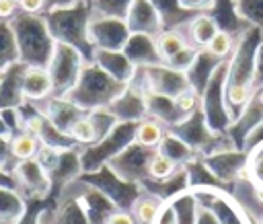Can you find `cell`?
<instances>
[{
	"label": "cell",
	"mask_w": 263,
	"mask_h": 224,
	"mask_svg": "<svg viewBox=\"0 0 263 224\" xmlns=\"http://www.w3.org/2000/svg\"><path fill=\"white\" fill-rule=\"evenodd\" d=\"M220 31L218 23L212 18V14H195L189 21V35L193 45H201L205 47L210 43V39Z\"/></svg>",
	"instance_id": "4fadbf2b"
},
{
	"label": "cell",
	"mask_w": 263,
	"mask_h": 224,
	"mask_svg": "<svg viewBox=\"0 0 263 224\" xmlns=\"http://www.w3.org/2000/svg\"><path fill=\"white\" fill-rule=\"evenodd\" d=\"M51 224H90L80 199H66L51 216Z\"/></svg>",
	"instance_id": "9a60e30c"
},
{
	"label": "cell",
	"mask_w": 263,
	"mask_h": 224,
	"mask_svg": "<svg viewBox=\"0 0 263 224\" xmlns=\"http://www.w3.org/2000/svg\"><path fill=\"white\" fill-rule=\"evenodd\" d=\"M27 68V64L14 62L0 74V109H16L25 103L23 76Z\"/></svg>",
	"instance_id": "ba28073f"
},
{
	"label": "cell",
	"mask_w": 263,
	"mask_h": 224,
	"mask_svg": "<svg viewBox=\"0 0 263 224\" xmlns=\"http://www.w3.org/2000/svg\"><path fill=\"white\" fill-rule=\"evenodd\" d=\"M232 2H234V10L242 18L263 27V0H232Z\"/></svg>",
	"instance_id": "603a6c76"
},
{
	"label": "cell",
	"mask_w": 263,
	"mask_h": 224,
	"mask_svg": "<svg viewBox=\"0 0 263 224\" xmlns=\"http://www.w3.org/2000/svg\"><path fill=\"white\" fill-rule=\"evenodd\" d=\"M78 0H45V12L49 10H55V8H66V6H72L76 4ZM43 12V14H45Z\"/></svg>",
	"instance_id": "e575fe53"
},
{
	"label": "cell",
	"mask_w": 263,
	"mask_h": 224,
	"mask_svg": "<svg viewBox=\"0 0 263 224\" xmlns=\"http://www.w3.org/2000/svg\"><path fill=\"white\" fill-rule=\"evenodd\" d=\"M18 2L16 0H0V21L10 23L18 14Z\"/></svg>",
	"instance_id": "f1b7e54d"
},
{
	"label": "cell",
	"mask_w": 263,
	"mask_h": 224,
	"mask_svg": "<svg viewBox=\"0 0 263 224\" xmlns=\"http://www.w3.org/2000/svg\"><path fill=\"white\" fill-rule=\"evenodd\" d=\"M175 107L179 113H189L195 107V95L193 92H179L175 97Z\"/></svg>",
	"instance_id": "f546056e"
},
{
	"label": "cell",
	"mask_w": 263,
	"mask_h": 224,
	"mask_svg": "<svg viewBox=\"0 0 263 224\" xmlns=\"http://www.w3.org/2000/svg\"><path fill=\"white\" fill-rule=\"evenodd\" d=\"M90 16H92V8L84 0H78L72 6L55 8V10H49L43 14L53 41L66 43V45H72L74 49H78L86 64L92 62V58H95V47L88 39Z\"/></svg>",
	"instance_id": "6da1fadb"
},
{
	"label": "cell",
	"mask_w": 263,
	"mask_h": 224,
	"mask_svg": "<svg viewBox=\"0 0 263 224\" xmlns=\"http://www.w3.org/2000/svg\"><path fill=\"white\" fill-rule=\"evenodd\" d=\"M255 177L259 179V183H263V158H259V162L255 164Z\"/></svg>",
	"instance_id": "d590c367"
},
{
	"label": "cell",
	"mask_w": 263,
	"mask_h": 224,
	"mask_svg": "<svg viewBox=\"0 0 263 224\" xmlns=\"http://www.w3.org/2000/svg\"><path fill=\"white\" fill-rule=\"evenodd\" d=\"M105 224H136V220L132 218V214H127L125 210H115Z\"/></svg>",
	"instance_id": "1f68e13d"
},
{
	"label": "cell",
	"mask_w": 263,
	"mask_h": 224,
	"mask_svg": "<svg viewBox=\"0 0 263 224\" xmlns=\"http://www.w3.org/2000/svg\"><path fill=\"white\" fill-rule=\"evenodd\" d=\"M160 199L156 197H142L134 203V214L140 224H154L158 212H160Z\"/></svg>",
	"instance_id": "7402d4cb"
},
{
	"label": "cell",
	"mask_w": 263,
	"mask_h": 224,
	"mask_svg": "<svg viewBox=\"0 0 263 224\" xmlns=\"http://www.w3.org/2000/svg\"><path fill=\"white\" fill-rule=\"evenodd\" d=\"M216 0H179V6L187 12H201V10H212Z\"/></svg>",
	"instance_id": "4316f807"
},
{
	"label": "cell",
	"mask_w": 263,
	"mask_h": 224,
	"mask_svg": "<svg viewBox=\"0 0 263 224\" xmlns=\"http://www.w3.org/2000/svg\"><path fill=\"white\" fill-rule=\"evenodd\" d=\"M14 62H18V49H16L14 33L10 29V23L0 21V74Z\"/></svg>",
	"instance_id": "2e32d148"
},
{
	"label": "cell",
	"mask_w": 263,
	"mask_h": 224,
	"mask_svg": "<svg viewBox=\"0 0 263 224\" xmlns=\"http://www.w3.org/2000/svg\"><path fill=\"white\" fill-rule=\"evenodd\" d=\"M14 166H16V160L10 154V138L8 136H0V169L12 173Z\"/></svg>",
	"instance_id": "484cf974"
},
{
	"label": "cell",
	"mask_w": 263,
	"mask_h": 224,
	"mask_svg": "<svg viewBox=\"0 0 263 224\" xmlns=\"http://www.w3.org/2000/svg\"><path fill=\"white\" fill-rule=\"evenodd\" d=\"M84 64L86 62L78 49H74L72 45H66V43H55L51 60L47 64V72H49L51 84H53L51 97H66L74 88Z\"/></svg>",
	"instance_id": "277c9868"
},
{
	"label": "cell",
	"mask_w": 263,
	"mask_h": 224,
	"mask_svg": "<svg viewBox=\"0 0 263 224\" xmlns=\"http://www.w3.org/2000/svg\"><path fill=\"white\" fill-rule=\"evenodd\" d=\"M119 80L109 76L101 66L95 62H88L82 66V72L74 84V88L66 95L74 105H78L82 111L101 109L105 103H109L113 97H117Z\"/></svg>",
	"instance_id": "3957f363"
},
{
	"label": "cell",
	"mask_w": 263,
	"mask_h": 224,
	"mask_svg": "<svg viewBox=\"0 0 263 224\" xmlns=\"http://www.w3.org/2000/svg\"><path fill=\"white\" fill-rule=\"evenodd\" d=\"M0 187H8V189H16L18 191L14 175L8 173V171H4V169H0Z\"/></svg>",
	"instance_id": "836d02e7"
},
{
	"label": "cell",
	"mask_w": 263,
	"mask_h": 224,
	"mask_svg": "<svg viewBox=\"0 0 263 224\" xmlns=\"http://www.w3.org/2000/svg\"><path fill=\"white\" fill-rule=\"evenodd\" d=\"M70 138L76 142V144H84V146H92L97 144L101 138H99V132L95 127V121L90 119V115H82L80 119L74 121V125L70 127Z\"/></svg>",
	"instance_id": "e0dca14e"
},
{
	"label": "cell",
	"mask_w": 263,
	"mask_h": 224,
	"mask_svg": "<svg viewBox=\"0 0 263 224\" xmlns=\"http://www.w3.org/2000/svg\"><path fill=\"white\" fill-rule=\"evenodd\" d=\"M162 138H164L162 127H160L156 121H152V119H144L142 123H138V127H136V132H134L136 144H140V146H144V148H154V146H158V144L162 142Z\"/></svg>",
	"instance_id": "ac0fdd59"
},
{
	"label": "cell",
	"mask_w": 263,
	"mask_h": 224,
	"mask_svg": "<svg viewBox=\"0 0 263 224\" xmlns=\"http://www.w3.org/2000/svg\"><path fill=\"white\" fill-rule=\"evenodd\" d=\"M132 2L134 0H92L90 8H92V14L113 16V18H123L125 21Z\"/></svg>",
	"instance_id": "d6986e66"
},
{
	"label": "cell",
	"mask_w": 263,
	"mask_h": 224,
	"mask_svg": "<svg viewBox=\"0 0 263 224\" xmlns=\"http://www.w3.org/2000/svg\"><path fill=\"white\" fill-rule=\"evenodd\" d=\"M45 210L43 199H27V210L16 224H39V216Z\"/></svg>",
	"instance_id": "d4e9b609"
},
{
	"label": "cell",
	"mask_w": 263,
	"mask_h": 224,
	"mask_svg": "<svg viewBox=\"0 0 263 224\" xmlns=\"http://www.w3.org/2000/svg\"><path fill=\"white\" fill-rule=\"evenodd\" d=\"M12 175L16 179L18 193L25 199H43L51 191L49 175L45 173V169L35 158L16 162V166L12 169Z\"/></svg>",
	"instance_id": "8992f818"
},
{
	"label": "cell",
	"mask_w": 263,
	"mask_h": 224,
	"mask_svg": "<svg viewBox=\"0 0 263 224\" xmlns=\"http://www.w3.org/2000/svg\"><path fill=\"white\" fill-rule=\"evenodd\" d=\"M27 210V199L8 187H0V224H16Z\"/></svg>",
	"instance_id": "8fae6325"
},
{
	"label": "cell",
	"mask_w": 263,
	"mask_h": 224,
	"mask_svg": "<svg viewBox=\"0 0 263 224\" xmlns=\"http://www.w3.org/2000/svg\"><path fill=\"white\" fill-rule=\"evenodd\" d=\"M230 49H232V37H230L228 31H222V29H220V31L210 39V43L205 45V51H208L212 58H224V55L230 53Z\"/></svg>",
	"instance_id": "cb8c5ba5"
},
{
	"label": "cell",
	"mask_w": 263,
	"mask_h": 224,
	"mask_svg": "<svg viewBox=\"0 0 263 224\" xmlns=\"http://www.w3.org/2000/svg\"><path fill=\"white\" fill-rule=\"evenodd\" d=\"M249 99V86L247 84H230L228 88V101L232 105H242Z\"/></svg>",
	"instance_id": "83f0119b"
},
{
	"label": "cell",
	"mask_w": 263,
	"mask_h": 224,
	"mask_svg": "<svg viewBox=\"0 0 263 224\" xmlns=\"http://www.w3.org/2000/svg\"><path fill=\"white\" fill-rule=\"evenodd\" d=\"M18 10L25 14H43L45 0H18Z\"/></svg>",
	"instance_id": "4dcf8cb0"
},
{
	"label": "cell",
	"mask_w": 263,
	"mask_h": 224,
	"mask_svg": "<svg viewBox=\"0 0 263 224\" xmlns=\"http://www.w3.org/2000/svg\"><path fill=\"white\" fill-rule=\"evenodd\" d=\"M0 136H8V132H6V125H4V121H2V117H0Z\"/></svg>",
	"instance_id": "8d00e7d4"
},
{
	"label": "cell",
	"mask_w": 263,
	"mask_h": 224,
	"mask_svg": "<svg viewBox=\"0 0 263 224\" xmlns=\"http://www.w3.org/2000/svg\"><path fill=\"white\" fill-rule=\"evenodd\" d=\"M39 148H41L39 138L29 134V132H18V134L10 136V154H12V158L16 162L35 158Z\"/></svg>",
	"instance_id": "7c38bea8"
},
{
	"label": "cell",
	"mask_w": 263,
	"mask_h": 224,
	"mask_svg": "<svg viewBox=\"0 0 263 224\" xmlns=\"http://www.w3.org/2000/svg\"><path fill=\"white\" fill-rule=\"evenodd\" d=\"M160 146V154H164V156H168L175 164L177 162H185V160H189V156H191V150H189V146H185L181 140H177V138H162V142L158 144Z\"/></svg>",
	"instance_id": "44dd1931"
},
{
	"label": "cell",
	"mask_w": 263,
	"mask_h": 224,
	"mask_svg": "<svg viewBox=\"0 0 263 224\" xmlns=\"http://www.w3.org/2000/svg\"><path fill=\"white\" fill-rule=\"evenodd\" d=\"M195 224H222V222H220L218 214H214L212 210H205V208H201V210H197V216H195Z\"/></svg>",
	"instance_id": "d6a6232c"
},
{
	"label": "cell",
	"mask_w": 263,
	"mask_h": 224,
	"mask_svg": "<svg viewBox=\"0 0 263 224\" xmlns=\"http://www.w3.org/2000/svg\"><path fill=\"white\" fill-rule=\"evenodd\" d=\"M129 27L123 18H113V16H101L92 14L88 23V39L95 49H105V51H119L125 47L129 39Z\"/></svg>",
	"instance_id": "5b68a950"
},
{
	"label": "cell",
	"mask_w": 263,
	"mask_h": 224,
	"mask_svg": "<svg viewBox=\"0 0 263 224\" xmlns=\"http://www.w3.org/2000/svg\"><path fill=\"white\" fill-rule=\"evenodd\" d=\"M53 95V84L47 68L29 66L23 76V97L29 103H41Z\"/></svg>",
	"instance_id": "30bf717a"
},
{
	"label": "cell",
	"mask_w": 263,
	"mask_h": 224,
	"mask_svg": "<svg viewBox=\"0 0 263 224\" xmlns=\"http://www.w3.org/2000/svg\"><path fill=\"white\" fill-rule=\"evenodd\" d=\"M158 16H160V23L164 25V29H171L183 21H191L195 14L193 12H187L179 6V0H152Z\"/></svg>",
	"instance_id": "5bb4252c"
},
{
	"label": "cell",
	"mask_w": 263,
	"mask_h": 224,
	"mask_svg": "<svg viewBox=\"0 0 263 224\" xmlns=\"http://www.w3.org/2000/svg\"><path fill=\"white\" fill-rule=\"evenodd\" d=\"M84 2H88V4H90V2H92V0H84Z\"/></svg>",
	"instance_id": "f35d334b"
},
{
	"label": "cell",
	"mask_w": 263,
	"mask_h": 224,
	"mask_svg": "<svg viewBox=\"0 0 263 224\" xmlns=\"http://www.w3.org/2000/svg\"><path fill=\"white\" fill-rule=\"evenodd\" d=\"M125 23L129 27V33H144V35H154L160 29V16L152 4V0H134Z\"/></svg>",
	"instance_id": "9c48e42d"
},
{
	"label": "cell",
	"mask_w": 263,
	"mask_h": 224,
	"mask_svg": "<svg viewBox=\"0 0 263 224\" xmlns=\"http://www.w3.org/2000/svg\"><path fill=\"white\" fill-rule=\"evenodd\" d=\"M259 101H261V105H263V90H261V95H259Z\"/></svg>",
	"instance_id": "74e56055"
},
{
	"label": "cell",
	"mask_w": 263,
	"mask_h": 224,
	"mask_svg": "<svg viewBox=\"0 0 263 224\" xmlns=\"http://www.w3.org/2000/svg\"><path fill=\"white\" fill-rule=\"evenodd\" d=\"M10 29L14 33L18 62L33 68H47L55 41L45 25L43 14H25L18 12L10 21Z\"/></svg>",
	"instance_id": "7a4b0ae2"
},
{
	"label": "cell",
	"mask_w": 263,
	"mask_h": 224,
	"mask_svg": "<svg viewBox=\"0 0 263 224\" xmlns=\"http://www.w3.org/2000/svg\"><path fill=\"white\" fill-rule=\"evenodd\" d=\"M154 45L160 62H166L175 70L187 68L195 60V49L187 45L177 31H160Z\"/></svg>",
	"instance_id": "52a82bcc"
},
{
	"label": "cell",
	"mask_w": 263,
	"mask_h": 224,
	"mask_svg": "<svg viewBox=\"0 0 263 224\" xmlns=\"http://www.w3.org/2000/svg\"><path fill=\"white\" fill-rule=\"evenodd\" d=\"M175 173H177V164L168 156H164L160 152H156V154L150 156V160H148V177L150 179H154V181H166V179L175 177Z\"/></svg>",
	"instance_id": "ffe728a7"
}]
</instances>
